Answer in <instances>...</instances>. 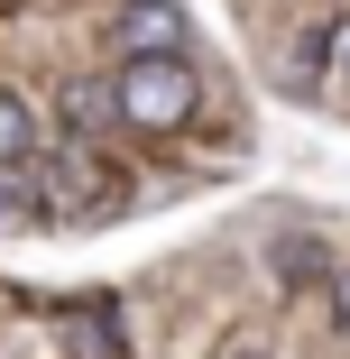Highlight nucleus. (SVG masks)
Segmentation results:
<instances>
[{"instance_id":"nucleus-2","label":"nucleus","mask_w":350,"mask_h":359,"mask_svg":"<svg viewBox=\"0 0 350 359\" xmlns=\"http://www.w3.org/2000/svg\"><path fill=\"white\" fill-rule=\"evenodd\" d=\"M111 37H120V65H138V55H184V10H175V0H120Z\"/></svg>"},{"instance_id":"nucleus-1","label":"nucleus","mask_w":350,"mask_h":359,"mask_svg":"<svg viewBox=\"0 0 350 359\" xmlns=\"http://www.w3.org/2000/svg\"><path fill=\"white\" fill-rule=\"evenodd\" d=\"M111 111L129 129H148V138H175L194 111H203V74H194V55H138L111 74Z\"/></svg>"},{"instance_id":"nucleus-3","label":"nucleus","mask_w":350,"mask_h":359,"mask_svg":"<svg viewBox=\"0 0 350 359\" xmlns=\"http://www.w3.org/2000/svg\"><path fill=\"white\" fill-rule=\"evenodd\" d=\"M55 332H65V350H74V359H129V341H120V313H111V304H65V313H55Z\"/></svg>"},{"instance_id":"nucleus-7","label":"nucleus","mask_w":350,"mask_h":359,"mask_svg":"<svg viewBox=\"0 0 350 359\" xmlns=\"http://www.w3.org/2000/svg\"><path fill=\"white\" fill-rule=\"evenodd\" d=\"M222 359H267V341H258V332H240V341H231Z\"/></svg>"},{"instance_id":"nucleus-8","label":"nucleus","mask_w":350,"mask_h":359,"mask_svg":"<svg viewBox=\"0 0 350 359\" xmlns=\"http://www.w3.org/2000/svg\"><path fill=\"white\" fill-rule=\"evenodd\" d=\"M0 10H10V0H0Z\"/></svg>"},{"instance_id":"nucleus-5","label":"nucleus","mask_w":350,"mask_h":359,"mask_svg":"<svg viewBox=\"0 0 350 359\" xmlns=\"http://www.w3.org/2000/svg\"><path fill=\"white\" fill-rule=\"evenodd\" d=\"M65 120H74L83 138H102V129H120V111H111V83H65Z\"/></svg>"},{"instance_id":"nucleus-6","label":"nucleus","mask_w":350,"mask_h":359,"mask_svg":"<svg viewBox=\"0 0 350 359\" xmlns=\"http://www.w3.org/2000/svg\"><path fill=\"white\" fill-rule=\"evenodd\" d=\"M332 313H341V332H350V267L332 276Z\"/></svg>"},{"instance_id":"nucleus-4","label":"nucleus","mask_w":350,"mask_h":359,"mask_svg":"<svg viewBox=\"0 0 350 359\" xmlns=\"http://www.w3.org/2000/svg\"><path fill=\"white\" fill-rule=\"evenodd\" d=\"M10 166H37V111H28V93L0 83V175Z\"/></svg>"}]
</instances>
